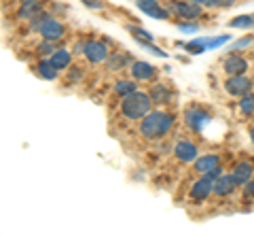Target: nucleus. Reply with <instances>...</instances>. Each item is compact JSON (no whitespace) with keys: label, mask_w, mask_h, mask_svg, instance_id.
<instances>
[{"label":"nucleus","mask_w":254,"mask_h":238,"mask_svg":"<svg viewBox=\"0 0 254 238\" xmlns=\"http://www.w3.org/2000/svg\"><path fill=\"white\" fill-rule=\"evenodd\" d=\"M172 128H174V115H170L168 111H150L138 125L140 134L146 140H161L163 136H168Z\"/></svg>","instance_id":"nucleus-1"},{"label":"nucleus","mask_w":254,"mask_h":238,"mask_svg":"<svg viewBox=\"0 0 254 238\" xmlns=\"http://www.w3.org/2000/svg\"><path fill=\"white\" fill-rule=\"evenodd\" d=\"M153 98H150L148 92H133L129 96L121 98V105H119V111L125 119L129 121H142L150 111H153Z\"/></svg>","instance_id":"nucleus-2"},{"label":"nucleus","mask_w":254,"mask_h":238,"mask_svg":"<svg viewBox=\"0 0 254 238\" xmlns=\"http://www.w3.org/2000/svg\"><path fill=\"white\" fill-rule=\"evenodd\" d=\"M182 119H185V125L193 132V134H201L208 125L214 121V115L210 113L208 109H203L199 105H190L185 109L182 113Z\"/></svg>","instance_id":"nucleus-3"},{"label":"nucleus","mask_w":254,"mask_h":238,"mask_svg":"<svg viewBox=\"0 0 254 238\" xmlns=\"http://www.w3.org/2000/svg\"><path fill=\"white\" fill-rule=\"evenodd\" d=\"M225 92L229 96H235V98H242L246 94L254 92V81L252 77H248V73L244 75H229L227 81H225Z\"/></svg>","instance_id":"nucleus-4"},{"label":"nucleus","mask_w":254,"mask_h":238,"mask_svg":"<svg viewBox=\"0 0 254 238\" xmlns=\"http://www.w3.org/2000/svg\"><path fill=\"white\" fill-rule=\"evenodd\" d=\"M203 4H197V2H190V0H172L168 4V9L172 15H178L180 19H197L201 17V9Z\"/></svg>","instance_id":"nucleus-5"},{"label":"nucleus","mask_w":254,"mask_h":238,"mask_svg":"<svg viewBox=\"0 0 254 238\" xmlns=\"http://www.w3.org/2000/svg\"><path fill=\"white\" fill-rule=\"evenodd\" d=\"M250 68V62L248 58H244L240 51H231L225 55V60H222V70H225V75H244L248 73Z\"/></svg>","instance_id":"nucleus-6"},{"label":"nucleus","mask_w":254,"mask_h":238,"mask_svg":"<svg viewBox=\"0 0 254 238\" xmlns=\"http://www.w3.org/2000/svg\"><path fill=\"white\" fill-rule=\"evenodd\" d=\"M110 55V49H108V43L106 41H87L85 43V60L89 64H102L106 62Z\"/></svg>","instance_id":"nucleus-7"},{"label":"nucleus","mask_w":254,"mask_h":238,"mask_svg":"<svg viewBox=\"0 0 254 238\" xmlns=\"http://www.w3.org/2000/svg\"><path fill=\"white\" fill-rule=\"evenodd\" d=\"M174 155L185 164H193L197 157H199V147L189 138H180V140H176V145H174Z\"/></svg>","instance_id":"nucleus-8"},{"label":"nucleus","mask_w":254,"mask_h":238,"mask_svg":"<svg viewBox=\"0 0 254 238\" xmlns=\"http://www.w3.org/2000/svg\"><path fill=\"white\" fill-rule=\"evenodd\" d=\"M38 34H41L45 41H53V43H58L62 41L64 36H66V26L60 21V19H55V17H49L45 23H43V28L38 30Z\"/></svg>","instance_id":"nucleus-9"},{"label":"nucleus","mask_w":254,"mask_h":238,"mask_svg":"<svg viewBox=\"0 0 254 238\" xmlns=\"http://www.w3.org/2000/svg\"><path fill=\"white\" fill-rule=\"evenodd\" d=\"M237 187H240V183L235 181L233 172H222L216 179V183H214V196L216 198H229V196L235 194Z\"/></svg>","instance_id":"nucleus-10"},{"label":"nucleus","mask_w":254,"mask_h":238,"mask_svg":"<svg viewBox=\"0 0 254 238\" xmlns=\"http://www.w3.org/2000/svg\"><path fill=\"white\" fill-rule=\"evenodd\" d=\"M212 194H214V183H210V181L205 179L203 174H201V177L197 179L195 183L190 185V189H189V198H190L193 202H205Z\"/></svg>","instance_id":"nucleus-11"},{"label":"nucleus","mask_w":254,"mask_h":238,"mask_svg":"<svg viewBox=\"0 0 254 238\" xmlns=\"http://www.w3.org/2000/svg\"><path fill=\"white\" fill-rule=\"evenodd\" d=\"M129 73L131 77L136 79V81H142V83H146V81H153L155 75H157V68L150 64V62H144V60H133L131 62V66H129Z\"/></svg>","instance_id":"nucleus-12"},{"label":"nucleus","mask_w":254,"mask_h":238,"mask_svg":"<svg viewBox=\"0 0 254 238\" xmlns=\"http://www.w3.org/2000/svg\"><path fill=\"white\" fill-rule=\"evenodd\" d=\"M136 6L138 9L148 15V17L153 19H170V9H165V6H161L157 2V0H136Z\"/></svg>","instance_id":"nucleus-13"},{"label":"nucleus","mask_w":254,"mask_h":238,"mask_svg":"<svg viewBox=\"0 0 254 238\" xmlns=\"http://www.w3.org/2000/svg\"><path fill=\"white\" fill-rule=\"evenodd\" d=\"M233 177L235 181L240 183V187H244L248 181L254 179V164L250 160H242V162H237L233 166Z\"/></svg>","instance_id":"nucleus-14"},{"label":"nucleus","mask_w":254,"mask_h":238,"mask_svg":"<svg viewBox=\"0 0 254 238\" xmlns=\"http://www.w3.org/2000/svg\"><path fill=\"white\" fill-rule=\"evenodd\" d=\"M148 94H150V98H153L155 105H159V107H165V105H170V102L174 100V92L165 83H155L148 90Z\"/></svg>","instance_id":"nucleus-15"},{"label":"nucleus","mask_w":254,"mask_h":238,"mask_svg":"<svg viewBox=\"0 0 254 238\" xmlns=\"http://www.w3.org/2000/svg\"><path fill=\"white\" fill-rule=\"evenodd\" d=\"M131 55L127 53V51H115V53H110L108 55V60H106V68L108 70H113V73H119V70H123L127 66H131Z\"/></svg>","instance_id":"nucleus-16"},{"label":"nucleus","mask_w":254,"mask_h":238,"mask_svg":"<svg viewBox=\"0 0 254 238\" xmlns=\"http://www.w3.org/2000/svg\"><path fill=\"white\" fill-rule=\"evenodd\" d=\"M216 166H220V157H218L216 153L201 155V157H197V160L193 162V168H195V172H199V174L210 172L212 168H216Z\"/></svg>","instance_id":"nucleus-17"},{"label":"nucleus","mask_w":254,"mask_h":238,"mask_svg":"<svg viewBox=\"0 0 254 238\" xmlns=\"http://www.w3.org/2000/svg\"><path fill=\"white\" fill-rule=\"evenodd\" d=\"M72 51H68L66 47H58V49H55V53L53 55H49L51 58V62L55 64V68L58 70H68L70 66H72Z\"/></svg>","instance_id":"nucleus-18"},{"label":"nucleus","mask_w":254,"mask_h":238,"mask_svg":"<svg viewBox=\"0 0 254 238\" xmlns=\"http://www.w3.org/2000/svg\"><path fill=\"white\" fill-rule=\"evenodd\" d=\"M36 73H38V77H41V79H45V81H55L60 70L55 68V64L49 58V60H38L36 62Z\"/></svg>","instance_id":"nucleus-19"},{"label":"nucleus","mask_w":254,"mask_h":238,"mask_svg":"<svg viewBox=\"0 0 254 238\" xmlns=\"http://www.w3.org/2000/svg\"><path fill=\"white\" fill-rule=\"evenodd\" d=\"M133 92H138V81L136 79H119V81L115 83V94L119 98H123V96H129V94Z\"/></svg>","instance_id":"nucleus-20"},{"label":"nucleus","mask_w":254,"mask_h":238,"mask_svg":"<svg viewBox=\"0 0 254 238\" xmlns=\"http://www.w3.org/2000/svg\"><path fill=\"white\" fill-rule=\"evenodd\" d=\"M43 11V4L41 2H34V4H21L19 11H17V17L19 19H32L34 15H38Z\"/></svg>","instance_id":"nucleus-21"},{"label":"nucleus","mask_w":254,"mask_h":238,"mask_svg":"<svg viewBox=\"0 0 254 238\" xmlns=\"http://www.w3.org/2000/svg\"><path fill=\"white\" fill-rule=\"evenodd\" d=\"M229 34H222V36H203V38H197L205 49H216V47H220V45H225V43H229Z\"/></svg>","instance_id":"nucleus-22"},{"label":"nucleus","mask_w":254,"mask_h":238,"mask_svg":"<svg viewBox=\"0 0 254 238\" xmlns=\"http://www.w3.org/2000/svg\"><path fill=\"white\" fill-rule=\"evenodd\" d=\"M237 109H240L242 115H254V92L242 96L240 102H237Z\"/></svg>","instance_id":"nucleus-23"},{"label":"nucleus","mask_w":254,"mask_h":238,"mask_svg":"<svg viewBox=\"0 0 254 238\" xmlns=\"http://www.w3.org/2000/svg\"><path fill=\"white\" fill-rule=\"evenodd\" d=\"M229 26L250 30V28H254V15H240V17H233L231 21H229Z\"/></svg>","instance_id":"nucleus-24"},{"label":"nucleus","mask_w":254,"mask_h":238,"mask_svg":"<svg viewBox=\"0 0 254 238\" xmlns=\"http://www.w3.org/2000/svg\"><path fill=\"white\" fill-rule=\"evenodd\" d=\"M127 32H131V36L136 38V41H150V43L155 41L153 34H150L148 30L140 28V26H131V23H129V26H127Z\"/></svg>","instance_id":"nucleus-25"},{"label":"nucleus","mask_w":254,"mask_h":238,"mask_svg":"<svg viewBox=\"0 0 254 238\" xmlns=\"http://www.w3.org/2000/svg\"><path fill=\"white\" fill-rule=\"evenodd\" d=\"M49 17H51V13H45V11H41L38 15H34V17H32V19H28V28L32 30V32H38V30L43 28V23H45L47 19H49Z\"/></svg>","instance_id":"nucleus-26"},{"label":"nucleus","mask_w":254,"mask_h":238,"mask_svg":"<svg viewBox=\"0 0 254 238\" xmlns=\"http://www.w3.org/2000/svg\"><path fill=\"white\" fill-rule=\"evenodd\" d=\"M55 49H58V45L53 41H45V38H43V43H38V47H36V51L41 55H53Z\"/></svg>","instance_id":"nucleus-27"},{"label":"nucleus","mask_w":254,"mask_h":238,"mask_svg":"<svg viewBox=\"0 0 254 238\" xmlns=\"http://www.w3.org/2000/svg\"><path fill=\"white\" fill-rule=\"evenodd\" d=\"M176 26H178V30H182V32H187V34H190V32H197V30H199V23H197L195 19H189V21H178Z\"/></svg>","instance_id":"nucleus-28"},{"label":"nucleus","mask_w":254,"mask_h":238,"mask_svg":"<svg viewBox=\"0 0 254 238\" xmlns=\"http://www.w3.org/2000/svg\"><path fill=\"white\" fill-rule=\"evenodd\" d=\"M252 43H254L252 36H244V38H240V41H235V43L231 45V51H244V49H248Z\"/></svg>","instance_id":"nucleus-29"},{"label":"nucleus","mask_w":254,"mask_h":238,"mask_svg":"<svg viewBox=\"0 0 254 238\" xmlns=\"http://www.w3.org/2000/svg\"><path fill=\"white\" fill-rule=\"evenodd\" d=\"M185 49H187L189 53H203V51H208L199 41H197V38H195V41H190V43H187Z\"/></svg>","instance_id":"nucleus-30"},{"label":"nucleus","mask_w":254,"mask_h":238,"mask_svg":"<svg viewBox=\"0 0 254 238\" xmlns=\"http://www.w3.org/2000/svg\"><path fill=\"white\" fill-rule=\"evenodd\" d=\"M81 2L87 6V9H95V11L104 9V2H102V0H81Z\"/></svg>","instance_id":"nucleus-31"},{"label":"nucleus","mask_w":254,"mask_h":238,"mask_svg":"<svg viewBox=\"0 0 254 238\" xmlns=\"http://www.w3.org/2000/svg\"><path fill=\"white\" fill-rule=\"evenodd\" d=\"M85 43H87V41H76V43L72 45V53H74V55H85Z\"/></svg>","instance_id":"nucleus-32"},{"label":"nucleus","mask_w":254,"mask_h":238,"mask_svg":"<svg viewBox=\"0 0 254 238\" xmlns=\"http://www.w3.org/2000/svg\"><path fill=\"white\" fill-rule=\"evenodd\" d=\"M233 4V0H208L205 2V6H229Z\"/></svg>","instance_id":"nucleus-33"},{"label":"nucleus","mask_w":254,"mask_h":238,"mask_svg":"<svg viewBox=\"0 0 254 238\" xmlns=\"http://www.w3.org/2000/svg\"><path fill=\"white\" fill-rule=\"evenodd\" d=\"M244 196H246V198H254V179L248 181V183L244 185Z\"/></svg>","instance_id":"nucleus-34"},{"label":"nucleus","mask_w":254,"mask_h":238,"mask_svg":"<svg viewBox=\"0 0 254 238\" xmlns=\"http://www.w3.org/2000/svg\"><path fill=\"white\" fill-rule=\"evenodd\" d=\"M21 4H34V2H41V0H19Z\"/></svg>","instance_id":"nucleus-35"},{"label":"nucleus","mask_w":254,"mask_h":238,"mask_svg":"<svg viewBox=\"0 0 254 238\" xmlns=\"http://www.w3.org/2000/svg\"><path fill=\"white\" fill-rule=\"evenodd\" d=\"M190 2H197V4H205L208 0H190Z\"/></svg>","instance_id":"nucleus-36"},{"label":"nucleus","mask_w":254,"mask_h":238,"mask_svg":"<svg viewBox=\"0 0 254 238\" xmlns=\"http://www.w3.org/2000/svg\"><path fill=\"white\" fill-rule=\"evenodd\" d=\"M250 140H252V145H254V128H250Z\"/></svg>","instance_id":"nucleus-37"}]
</instances>
